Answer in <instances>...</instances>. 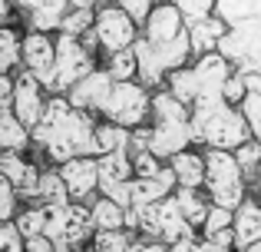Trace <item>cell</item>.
Returning a JSON list of instances; mask_svg holds the SVG:
<instances>
[{"label": "cell", "mask_w": 261, "mask_h": 252, "mask_svg": "<svg viewBox=\"0 0 261 252\" xmlns=\"http://www.w3.org/2000/svg\"><path fill=\"white\" fill-rule=\"evenodd\" d=\"M192 136H195L198 146L205 149H231L235 153L242 143H248L251 136V126L245 120L242 106L228 103L225 97H215V100H198L192 103Z\"/></svg>", "instance_id": "cell-1"}, {"label": "cell", "mask_w": 261, "mask_h": 252, "mask_svg": "<svg viewBox=\"0 0 261 252\" xmlns=\"http://www.w3.org/2000/svg\"><path fill=\"white\" fill-rule=\"evenodd\" d=\"M205 193L215 206L238 209L251 196L248 176L231 149H205Z\"/></svg>", "instance_id": "cell-2"}, {"label": "cell", "mask_w": 261, "mask_h": 252, "mask_svg": "<svg viewBox=\"0 0 261 252\" xmlns=\"http://www.w3.org/2000/svg\"><path fill=\"white\" fill-rule=\"evenodd\" d=\"M149 110H152V90L139 80H116L109 100L102 103V117L126 129L149 123Z\"/></svg>", "instance_id": "cell-3"}, {"label": "cell", "mask_w": 261, "mask_h": 252, "mask_svg": "<svg viewBox=\"0 0 261 252\" xmlns=\"http://www.w3.org/2000/svg\"><path fill=\"white\" fill-rule=\"evenodd\" d=\"M218 53L242 73L258 70L261 66V17H248V20L225 27L222 40H218Z\"/></svg>", "instance_id": "cell-4"}, {"label": "cell", "mask_w": 261, "mask_h": 252, "mask_svg": "<svg viewBox=\"0 0 261 252\" xmlns=\"http://www.w3.org/2000/svg\"><path fill=\"white\" fill-rule=\"evenodd\" d=\"M93 37H96V47L106 53L113 50H126L139 40V24L122 10L119 4H102L96 10V20H93Z\"/></svg>", "instance_id": "cell-5"}, {"label": "cell", "mask_w": 261, "mask_h": 252, "mask_svg": "<svg viewBox=\"0 0 261 252\" xmlns=\"http://www.w3.org/2000/svg\"><path fill=\"white\" fill-rule=\"evenodd\" d=\"M93 66V50L83 43V37H73V33L60 30L57 40V73H53V86L50 90H70L76 80H83Z\"/></svg>", "instance_id": "cell-6"}, {"label": "cell", "mask_w": 261, "mask_h": 252, "mask_svg": "<svg viewBox=\"0 0 261 252\" xmlns=\"http://www.w3.org/2000/svg\"><path fill=\"white\" fill-rule=\"evenodd\" d=\"M182 33H189V20H185V13L178 10L172 0L152 4L149 17L142 20V27H139V37L149 40V43H169V40L182 37Z\"/></svg>", "instance_id": "cell-7"}, {"label": "cell", "mask_w": 261, "mask_h": 252, "mask_svg": "<svg viewBox=\"0 0 261 252\" xmlns=\"http://www.w3.org/2000/svg\"><path fill=\"white\" fill-rule=\"evenodd\" d=\"M192 143H195V136H192L189 120H152V126H149V149L159 159H169V156L182 153Z\"/></svg>", "instance_id": "cell-8"}, {"label": "cell", "mask_w": 261, "mask_h": 252, "mask_svg": "<svg viewBox=\"0 0 261 252\" xmlns=\"http://www.w3.org/2000/svg\"><path fill=\"white\" fill-rule=\"evenodd\" d=\"M192 70H195V80H198V100H215V97H222V86H225V80L231 77L235 66L218 50H208V53L192 57Z\"/></svg>", "instance_id": "cell-9"}, {"label": "cell", "mask_w": 261, "mask_h": 252, "mask_svg": "<svg viewBox=\"0 0 261 252\" xmlns=\"http://www.w3.org/2000/svg\"><path fill=\"white\" fill-rule=\"evenodd\" d=\"M20 50H23L27 70H30L43 86H53V73H57V43H53L43 30H33L30 37L23 40Z\"/></svg>", "instance_id": "cell-10"}, {"label": "cell", "mask_w": 261, "mask_h": 252, "mask_svg": "<svg viewBox=\"0 0 261 252\" xmlns=\"http://www.w3.org/2000/svg\"><path fill=\"white\" fill-rule=\"evenodd\" d=\"M60 176H63L73 199H89L99 189V159L96 156H73V159L60 163Z\"/></svg>", "instance_id": "cell-11"}, {"label": "cell", "mask_w": 261, "mask_h": 252, "mask_svg": "<svg viewBox=\"0 0 261 252\" xmlns=\"http://www.w3.org/2000/svg\"><path fill=\"white\" fill-rule=\"evenodd\" d=\"M113 83L116 80L106 73V66L102 70H89L83 80H76L70 86V103L80 106V110H89V113H102V103L109 100Z\"/></svg>", "instance_id": "cell-12"}, {"label": "cell", "mask_w": 261, "mask_h": 252, "mask_svg": "<svg viewBox=\"0 0 261 252\" xmlns=\"http://www.w3.org/2000/svg\"><path fill=\"white\" fill-rule=\"evenodd\" d=\"M40 86H43V83H40L30 70H27L23 77L13 83V110H17V120H20V123L30 126V129L37 126V120L43 117V106H46L43 97H40Z\"/></svg>", "instance_id": "cell-13"}, {"label": "cell", "mask_w": 261, "mask_h": 252, "mask_svg": "<svg viewBox=\"0 0 261 252\" xmlns=\"http://www.w3.org/2000/svg\"><path fill=\"white\" fill-rule=\"evenodd\" d=\"M231 233H235V249L238 252L261 239V199L248 196V199L231 213Z\"/></svg>", "instance_id": "cell-14"}, {"label": "cell", "mask_w": 261, "mask_h": 252, "mask_svg": "<svg viewBox=\"0 0 261 252\" xmlns=\"http://www.w3.org/2000/svg\"><path fill=\"white\" fill-rule=\"evenodd\" d=\"M189 236H198V229L182 216L175 196H166V199L159 202V239L166 242V246H172V242L189 239Z\"/></svg>", "instance_id": "cell-15"}, {"label": "cell", "mask_w": 261, "mask_h": 252, "mask_svg": "<svg viewBox=\"0 0 261 252\" xmlns=\"http://www.w3.org/2000/svg\"><path fill=\"white\" fill-rule=\"evenodd\" d=\"M225 20L218 17L215 10L205 13V17H192L189 20V43H192V53H208V50H218V40L225 33Z\"/></svg>", "instance_id": "cell-16"}, {"label": "cell", "mask_w": 261, "mask_h": 252, "mask_svg": "<svg viewBox=\"0 0 261 252\" xmlns=\"http://www.w3.org/2000/svg\"><path fill=\"white\" fill-rule=\"evenodd\" d=\"M99 159V193H109L119 182L133 179V153L129 149H116V153L96 156Z\"/></svg>", "instance_id": "cell-17"}, {"label": "cell", "mask_w": 261, "mask_h": 252, "mask_svg": "<svg viewBox=\"0 0 261 252\" xmlns=\"http://www.w3.org/2000/svg\"><path fill=\"white\" fill-rule=\"evenodd\" d=\"M93 233V219H89V209L76 206V202H66L63 213H60V239L57 242H70V246H80L86 242V236Z\"/></svg>", "instance_id": "cell-18"}, {"label": "cell", "mask_w": 261, "mask_h": 252, "mask_svg": "<svg viewBox=\"0 0 261 252\" xmlns=\"http://www.w3.org/2000/svg\"><path fill=\"white\" fill-rule=\"evenodd\" d=\"M169 166L175 173V182L178 186H205V153L198 149H182V153L169 156Z\"/></svg>", "instance_id": "cell-19"}, {"label": "cell", "mask_w": 261, "mask_h": 252, "mask_svg": "<svg viewBox=\"0 0 261 252\" xmlns=\"http://www.w3.org/2000/svg\"><path fill=\"white\" fill-rule=\"evenodd\" d=\"M172 196H175V202H178V209H182L185 219H189L195 229H202L205 216H208V206H212L208 193H205L202 186H175Z\"/></svg>", "instance_id": "cell-20"}, {"label": "cell", "mask_w": 261, "mask_h": 252, "mask_svg": "<svg viewBox=\"0 0 261 252\" xmlns=\"http://www.w3.org/2000/svg\"><path fill=\"white\" fill-rule=\"evenodd\" d=\"M133 50H136V63H139V73H136V80L139 83H146L149 90H159V86H166V66L159 63V57L152 53V47L146 43V40H136L133 43Z\"/></svg>", "instance_id": "cell-21"}, {"label": "cell", "mask_w": 261, "mask_h": 252, "mask_svg": "<svg viewBox=\"0 0 261 252\" xmlns=\"http://www.w3.org/2000/svg\"><path fill=\"white\" fill-rule=\"evenodd\" d=\"M0 173L10 179V186L17 189V193H27V196H33V189H37V179H40L37 169H33L30 163H23L20 156H13V153L0 156Z\"/></svg>", "instance_id": "cell-22"}, {"label": "cell", "mask_w": 261, "mask_h": 252, "mask_svg": "<svg viewBox=\"0 0 261 252\" xmlns=\"http://www.w3.org/2000/svg\"><path fill=\"white\" fill-rule=\"evenodd\" d=\"M129 140H133V129L113 123H96V136H93V153L96 156H106V153H116V149H129Z\"/></svg>", "instance_id": "cell-23"}, {"label": "cell", "mask_w": 261, "mask_h": 252, "mask_svg": "<svg viewBox=\"0 0 261 252\" xmlns=\"http://www.w3.org/2000/svg\"><path fill=\"white\" fill-rule=\"evenodd\" d=\"M89 219H93V229H126V209L109 196H99L89 206Z\"/></svg>", "instance_id": "cell-24"}, {"label": "cell", "mask_w": 261, "mask_h": 252, "mask_svg": "<svg viewBox=\"0 0 261 252\" xmlns=\"http://www.w3.org/2000/svg\"><path fill=\"white\" fill-rule=\"evenodd\" d=\"M166 86L175 93L178 100H182L185 106H192L198 100V80H195V70H192V63L185 66H175V70H169L166 77Z\"/></svg>", "instance_id": "cell-25"}, {"label": "cell", "mask_w": 261, "mask_h": 252, "mask_svg": "<svg viewBox=\"0 0 261 252\" xmlns=\"http://www.w3.org/2000/svg\"><path fill=\"white\" fill-rule=\"evenodd\" d=\"M33 196H40L43 206H63V202H70V189H66V182H63L60 173H40Z\"/></svg>", "instance_id": "cell-26"}, {"label": "cell", "mask_w": 261, "mask_h": 252, "mask_svg": "<svg viewBox=\"0 0 261 252\" xmlns=\"http://www.w3.org/2000/svg\"><path fill=\"white\" fill-rule=\"evenodd\" d=\"M245 80H248V90H245V100L238 106H242L245 120H248L251 133H258L261 129V73H245Z\"/></svg>", "instance_id": "cell-27"}, {"label": "cell", "mask_w": 261, "mask_h": 252, "mask_svg": "<svg viewBox=\"0 0 261 252\" xmlns=\"http://www.w3.org/2000/svg\"><path fill=\"white\" fill-rule=\"evenodd\" d=\"M215 13L231 27L238 20L261 17V0H215Z\"/></svg>", "instance_id": "cell-28"}, {"label": "cell", "mask_w": 261, "mask_h": 252, "mask_svg": "<svg viewBox=\"0 0 261 252\" xmlns=\"http://www.w3.org/2000/svg\"><path fill=\"white\" fill-rule=\"evenodd\" d=\"M106 73H109L113 80H136L139 63H136V50H133V47L106 53Z\"/></svg>", "instance_id": "cell-29"}, {"label": "cell", "mask_w": 261, "mask_h": 252, "mask_svg": "<svg viewBox=\"0 0 261 252\" xmlns=\"http://www.w3.org/2000/svg\"><path fill=\"white\" fill-rule=\"evenodd\" d=\"M133 236L126 229H96L93 236V252H126Z\"/></svg>", "instance_id": "cell-30"}, {"label": "cell", "mask_w": 261, "mask_h": 252, "mask_svg": "<svg viewBox=\"0 0 261 252\" xmlns=\"http://www.w3.org/2000/svg\"><path fill=\"white\" fill-rule=\"evenodd\" d=\"M93 20H96V10H86V7H70V10L63 13L60 30H63V33H73V37H83V33L93 30Z\"/></svg>", "instance_id": "cell-31"}, {"label": "cell", "mask_w": 261, "mask_h": 252, "mask_svg": "<svg viewBox=\"0 0 261 252\" xmlns=\"http://www.w3.org/2000/svg\"><path fill=\"white\" fill-rule=\"evenodd\" d=\"M27 146V126L17 117H0V149H20Z\"/></svg>", "instance_id": "cell-32"}, {"label": "cell", "mask_w": 261, "mask_h": 252, "mask_svg": "<svg viewBox=\"0 0 261 252\" xmlns=\"http://www.w3.org/2000/svg\"><path fill=\"white\" fill-rule=\"evenodd\" d=\"M235 156H238V163H242V169H245V176H255V169L261 166V143L251 136L248 143H242V146L235 149Z\"/></svg>", "instance_id": "cell-33"}, {"label": "cell", "mask_w": 261, "mask_h": 252, "mask_svg": "<svg viewBox=\"0 0 261 252\" xmlns=\"http://www.w3.org/2000/svg\"><path fill=\"white\" fill-rule=\"evenodd\" d=\"M162 166H166V159H159L152 149H139V153H133V176H155Z\"/></svg>", "instance_id": "cell-34"}, {"label": "cell", "mask_w": 261, "mask_h": 252, "mask_svg": "<svg viewBox=\"0 0 261 252\" xmlns=\"http://www.w3.org/2000/svg\"><path fill=\"white\" fill-rule=\"evenodd\" d=\"M20 40L13 30H0V70H7L10 63H17L20 60Z\"/></svg>", "instance_id": "cell-35"}, {"label": "cell", "mask_w": 261, "mask_h": 252, "mask_svg": "<svg viewBox=\"0 0 261 252\" xmlns=\"http://www.w3.org/2000/svg\"><path fill=\"white\" fill-rule=\"evenodd\" d=\"M17 229L23 239H33V236H43V206L40 209H27L17 219Z\"/></svg>", "instance_id": "cell-36"}, {"label": "cell", "mask_w": 261, "mask_h": 252, "mask_svg": "<svg viewBox=\"0 0 261 252\" xmlns=\"http://www.w3.org/2000/svg\"><path fill=\"white\" fill-rule=\"evenodd\" d=\"M245 90H248V80H245V73L235 66V70H231V77L225 80V86H222V97L228 100V103L238 106V103L245 100Z\"/></svg>", "instance_id": "cell-37"}, {"label": "cell", "mask_w": 261, "mask_h": 252, "mask_svg": "<svg viewBox=\"0 0 261 252\" xmlns=\"http://www.w3.org/2000/svg\"><path fill=\"white\" fill-rule=\"evenodd\" d=\"M172 4L185 13V20H192V17H205V13L215 10V0H172Z\"/></svg>", "instance_id": "cell-38"}, {"label": "cell", "mask_w": 261, "mask_h": 252, "mask_svg": "<svg viewBox=\"0 0 261 252\" xmlns=\"http://www.w3.org/2000/svg\"><path fill=\"white\" fill-rule=\"evenodd\" d=\"M116 4H119L122 10H126L129 17H133L136 24L142 27V20L149 17V10H152V4H155V0H116Z\"/></svg>", "instance_id": "cell-39"}, {"label": "cell", "mask_w": 261, "mask_h": 252, "mask_svg": "<svg viewBox=\"0 0 261 252\" xmlns=\"http://www.w3.org/2000/svg\"><path fill=\"white\" fill-rule=\"evenodd\" d=\"M23 236L17 226H0V252H23Z\"/></svg>", "instance_id": "cell-40"}, {"label": "cell", "mask_w": 261, "mask_h": 252, "mask_svg": "<svg viewBox=\"0 0 261 252\" xmlns=\"http://www.w3.org/2000/svg\"><path fill=\"white\" fill-rule=\"evenodd\" d=\"M126 252H169V246L162 239H152V236H136Z\"/></svg>", "instance_id": "cell-41"}, {"label": "cell", "mask_w": 261, "mask_h": 252, "mask_svg": "<svg viewBox=\"0 0 261 252\" xmlns=\"http://www.w3.org/2000/svg\"><path fill=\"white\" fill-rule=\"evenodd\" d=\"M10 213H13V186H10V179L0 173V219H7Z\"/></svg>", "instance_id": "cell-42"}, {"label": "cell", "mask_w": 261, "mask_h": 252, "mask_svg": "<svg viewBox=\"0 0 261 252\" xmlns=\"http://www.w3.org/2000/svg\"><path fill=\"white\" fill-rule=\"evenodd\" d=\"M195 252H238V249L218 246V242H212V239H205V236H198V239H195Z\"/></svg>", "instance_id": "cell-43"}, {"label": "cell", "mask_w": 261, "mask_h": 252, "mask_svg": "<svg viewBox=\"0 0 261 252\" xmlns=\"http://www.w3.org/2000/svg\"><path fill=\"white\" fill-rule=\"evenodd\" d=\"M10 100H13V83L7 80V73L0 70V106H7Z\"/></svg>", "instance_id": "cell-44"}, {"label": "cell", "mask_w": 261, "mask_h": 252, "mask_svg": "<svg viewBox=\"0 0 261 252\" xmlns=\"http://www.w3.org/2000/svg\"><path fill=\"white\" fill-rule=\"evenodd\" d=\"M248 189H251V196H255V199H261V166L255 169V176L248 179Z\"/></svg>", "instance_id": "cell-45"}, {"label": "cell", "mask_w": 261, "mask_h": 252, "mask_svg": "<svg viewBox=\"0 0 261 252\" xmlns=\"http://www.w3.org/2000/svg\"><path fill=\"white\" fill-rule=\"evenodd\" d=\"M70 7H86V10H96V0H70Z\"/></svg>", "instance_id": "cell-46"}, {"label": "cell", "mask_w": 261, "mask_h": 252, "mask_svg": "<svg viewBox=\"0 0 261 252\" xmlns=\"http://www.w3.org/2000/svg\"><path fill=\"white\" fill-rule=\"evenodd\" d=\"M242 252H261V239H258V242H251V246H248V249H242Z\"/></svg>", "instance_id": "cell-47"}, {"label": "cell", "mask_w": 261, "mask_h": 252, "mask_svg": "<svg viewBox=\"0 0 261 252\" xmlns=\"http://www.w3.org/2000/svg\"><path fill=\"white\" fill-rule=\"evenodd\" d=\"M7 17V0H0V20Z\"/></svg>", "instance_id": "cell-48"}, {"label": "cell", "mask_w": 261, "mask_h": 252, "mask_svg": "<svg viewBox=\"0 0 261 252\" xmlns=\"http://www.w3.org/2000/svg\"><path fill=\"white\" fill-rule=\"evenodd\" d=\"M255 140H258V143H261V129H258V133H255Z\"/></svg>", "instance_id": "cell-49"}]
</instances>
